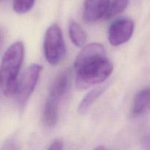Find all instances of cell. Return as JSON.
Masks as SVG:
<instances>
[{"instance_id": "cell-1", "label": "cell", "mask_w": 150, "mask_h": 150, "mask_svg": "<svg viewBox=\"0 0 150 150\" xmlns=\"http://www.w3.org/2000/svg\"><path fill=\"white\" fill-rule=\"evenodd\" d=\"M24 57V45L21 41L12 44L4 53L0 65V89L5 96L16 92L18 76Z\"/></svg>"}, {"instance_id": "cell-2", "label": "cell", "mask_w": 150, "mask_h": 150, "mask_svg": "<svg viewBox=\"0 0 150 150\" xmlns=\"http://www.w3.org/2000/svg\"><path fill=\"white\" fill-rule=\"evenodd\" d=\"M76 87L83 90L106 80L113 71V64L106 57L92 60L76 68Z\"/></svg>"}, {"instance_id": "cell-3", "label": "cell", "mask_w": 150, "mask_h": 150, "mask_svg": "<svg viewBox=\"0 0 150 150\" xmlns=\"http://www.w3.org/2000/svg\"><path fill=\"white\" fill-rule=\"evenodd\" d=\"M70 82V70H64L57 76L51 86L42 112L43 122L48 127H54L57 122L59 105L68 89Z\"/></svg>"}, {"instance_id": "cell-4", "label": "cell", "mask_w": 150, "mask_h": 150, "mask_svg": "<svg viewBox=\"0 0 150 150\" xmlns=\"http://www.w3.org/2000/svg\"><path fill=\"white\" fill-rule=\"evenodd\" d=\"M66 48L62 32L57 23L48 27L44 40V54L49 64L57 65L65 54Z\"/></svg>"}, {"instance_id": "cell-5", "label": "cell", "mask_w": 150, "mask_h": 150, "mask_svg": "<svg viewBox=\"0 0 150 150\" xmlns=\"http://www.w3.org/2000/svg\"><path fill=\"white\" fill-rule=\"evenodd\" d=\"M42 69V66L38 64H31L25 70L20 82H18L15 94L21 108H23L26 105L28 100L35 90Z\"/></svg>"}, {"instance_id": "cell-6", "label": "cell", "mask_w": 150, "mask_h": 150, "mask_svg": "<svg viewBox=\"0 0 150 150\" xmlns=\"http://www.w3.org/2000/svg\"><path fill=\"white\" fill-rule=\"evenodd\" d=\"M133 31V21L129 18L118 19L108 29V41L114 46L122 45L131 38Z\"/></svg>"}, {"instance_id": "cell-7", "label": "cell", "mask_w": 150, "mask_h": 150, "mask_svg": "<svg viewBox=\"0 0 150 150\" xmlns=\"http://www.w3.org/2000/svg\"><path fill=\"white\" fill-rule=\"evenodd\" d=\"M110 0H85L83 18L87 23L95 22L104 17L108 10Z\"/></svg>"}, {"instance_id": "cell-8", "label": "cell", "mask_w": 150, "mask_h": 150, "mask_svg": "<svg viewBox=\"0 0 150 150\" xmlns=\"http://www.w3.org/2000/svg\"><path fill=\"white\" fill-rule=\"evenodd\" d=\"M105 57H106V53L103 45L97 42L89 44L83 47L77 56L74 62V67L76 68L88 62Z\"/></svg>"}, {"instance_id": "cell-9", "label": "cell", "mask_w": 150, "mask_h": 150, "mask_svg": "<svg viewBox=\"0 0 150 150\" xmlns=\"http://www.w3.org/2000/svg\"><path fill=\"white\" fill-rule=\"evenodd\" d=\"M149 89L148 88L142 89L136 94L132 108L133 115H141L148 109L149 105Z\"/></svg>"}, {"instance_id": "cell-10", "label": "cell", "mask_w": 150, "mask_h": 150, "mask_svg": "<svg viewBox=\"0 0 150 150\" xmlns=\"http://www.w3.org/2000/svg\"><path fill=\"white\" fill-rule=\"evenodd\" d=\"M105 86H98L91 90L89 93L86 94V96L83 98L81 102L79 103V112L81 114H83L88 111L91 105L98 99L100 96L103 93L105 90Z\"/></svg>"}, {"instance_id": "cell-11", "label": "cell", "mask_w": 150, "mask_h": 150, "mask_svg": "<svg viewBox=\"0 0 150 150\" xmlns=\"http://www.w3.org/2000/svg\"><path fill=\"white\" fill-rule=\"evenodd\" d=\"M69 35L72 42L77 47H82L86 42V35L76 22L71 21L69 24Z\"/></svg>"}, {"instance_id": "cell-12", "label": "cell", "mask_w": 150, "mask_h": 150, "mask_svg": "<svg viewBox=\"0 0 150 150\" xmlns=\"http://www.w3.org/2000/svg\"><path fill=\"white\" fill-rule=\"evenodd\" d=\"M130 0H113L110 2L108 10L105 15V19H110L111 18L121 14L127 7Z\"/></svg>"}, {"instance_id": "cell-13", "label": "cell", "mask_w": 150, "mask_h": 150, "mask_svg": "<svg viewBox=\"0 0 150 150\" xmlns=\"http://www.w3.org/2000/svg\"><path fill=\"white\" fill-rule=\"evenodd\" d=\"M36 0H13V10L20 14L29 12L33 7Z\"/></svg>"}, {"instance_id": "cell-14", "label": "cell", "mask_w": 150, "mask_h": 150, "mask_svg": "<svg viewBox=\"0 0 150 150\" xmlns=\"http://www.w3.org/2000/svg\"><path fill=\"white\" fill-rule=\"evenodd\" d=\"M48 150H63L62 142L61 140L57 139L51 144Z\"/></svg>"}, {"instance_id": "cell-15", "label": "cell", "mask_w": 150, "mask_h": 150, "mask_svg": "<svg viewBox=\"0 0 150 150\" xmlns=\"http://www.w3.org/2000/svg\"><path fill=\"white\" fill-rule=\"evenodd\" d=\"M4 32H3L2 29L0 28V49L1 48V46H2L3 42H4Z\"/></svg>"}, {"instance_id": "cell-16", "label": "cell", "mask_w": 150, "mask_h": 150, "mask_svg": "<svg viewBox=\"0 0 150 150\" xmlns=\"http://www.w3.org/2000/svg\"><path fill=\"white\" fill-rule=\"evenodd\" d=\"M7 150H17L16 146H15L13 144H9L7 147Z\"/></svg>"}, {"instance_id": "cell-17", "label": "cell", "mask_w": 150, "mask_h": 150, "mask_svg": "<svg viewBox=\"0 0 150 150\" xmlns=\"http://www.w3.org/2000/svg\"><path fill=\"white\" fill-rule=\"evenodd\" d=\"M94 150H106V149H105L103 146H98V147L95 148Z\"/></svg>"}]
</instances>
